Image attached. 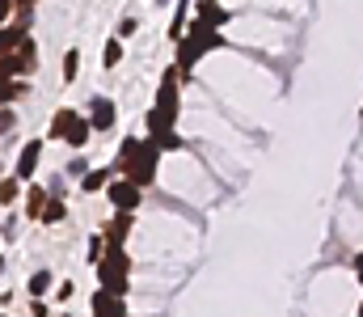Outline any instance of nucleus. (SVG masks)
Here are the masks:
<instances>
[{"mask_svg":"<svg viewBox=\"0 0 363 317\" xmlns=\"http://www.w3.org/2000/svg\"><path fill=\"white\" fill-rule=\"evenodd\" d=\"M178 85H182V72L178 68H169L165 72V81H161V89H157V102L148 110V140H165V135H174V127H178V110H182V98H178Z\"/></svg>","mask_w":363,"mask_h":317,"instance_id":"obj_1","label":"nucleus"},{"mask_svg":"<svg viewBox=\"0 0 363 317\" xmlns=\"http://www.w3.org/2000/svg\"><path fill=\"white\" fill-rule=\"evenodd\" d=\"M97 279L114 296L131 292V254H127V245H106V254L97 258Z\"/></svg>","mask_w":363,"mask_h":317,"instance_id":"obj_2","label":"nucleus"},{"mask_svg":"<svg viewBox=\"0 0 363 317\" xmlns=\"http://www.w3.org/2000/svg\"><path fill=\"white\" fill-rule=\"evenodd\" d=\"M157 165H161V148H157V140H140L135 157H131V161H127L118 174L144 191V187H152V182H157Z\"/></svg>","mask_w":363,"mask_h":317,"instance_id":"obj_3","label":"nucleus"},{"mask_svg":"<svg viewBox=\"0 0 363 317\" xmlns=\"http://www.w3.org/2000/svg\"><path fill=\"white\" fill-rule=\"evenodd\" d=\"M0 64L9 68V77H34V72H38V43L26 34L9 55H0Z\"/></svg>","mask_w":363,"mask_h":317,"instance_id":"obj_4","label":"nucleus"},{"mask_svg":"<svg viewBox=\"0 0 363 317\" xmlns=\"http://www.w3.org/2000/svg\"><path fill=\"white\" fill-rule=\"evenodd\" d=\"M101 195L110 199V208H114V211H135L140 204H144V191H140L135 182L118 178V174H114V178L106 182V191H101Z\"/></svg>","mask_w":363,"mask_h":317,"instance_id":"obj_5","label":"nucleus"},{"mask_svg":"<svg viewBox=\"0 0 363 317\" xmlns=\"http://www.w3.org/2000/svg\"><path fill=\"white\" fill-rule=\"evenodd\" d=\"M131 228H135V211H114V216L106 220L101 237H106V245H127Z\"/></svg>","mask_w":363,"mask_h":317,"instance_id":"obj_6","label":"nucleus"},{"mask_svg":"<svg viewBox=\"0 0 363 317\" xmlns=\"http://www.w3.org/2000/svg\"><path fill=\"white\" fill-rule=\"evenodd\" d=\"M89 309H93V317H127V296H114V292L97 288L89 296Z\"/></svg>","mask_w":363,"mask_h":317,"instance_id":"obj_7","label":"nucleus"},{"mask_svg":"<svg viewBox=\"0 0 363 317\" xmlns=\"http://www.w3.org/2000/svg\"><path fill=\"white\" fill-rule=\"evenodd\" d=\"M38 157H43V140H26V144H21V152H17V165H13V174H17L21 182H34Z\"/></svg>","mask_w":363,"mask_h":317,"instance_id":"obj_8","label":"nucleus"},{"mask_svg":"<svg viewBox=\"0 0 363 317\" xmlns=\"http://www.w3.org/2000/svg\"><path fill=\"white\" fill-rule=\"evenodd\" d=\"M85 118H89L93 131H110V127H114V102H110L106 94H97L89 102V114H85Z\"/></svg>","mask_w":363,"mask_h":317,"instance_id":"obj_9","label":"nucleus"},{"mask_svg":"<svg viewBox=\"0 0 363 317\" xmlns=\"http://www.w3.org/2000/svg\"><path fill=\"white\" fill-rule=\"evenodd\" d=\"M77 114H81V110H72V106H60V110L51 114V123H47V140H64V135H68V127L77 123Z\"/></svg>","mask_w":363,"mask_h":317,"instance_id":"obj_10","label":"nucleus"},{"mask_svg":"<svg viewBox=\"0 0 363 317\" xmlns=\"http://www.w3.org/2000/svg\"><path fill=\"white\" fill-rule=\"evenodd\" d=\"M199 17H203L211 30H224V26L233 21V13H228V9H220V0H199Z\"/></svg>","mask_w":363,"mask_h":317,"instance_id":"obj_11","label":"nucleus"},{"mask_svg":"<svg viewBox=\"0 0 363 317\" xmlns=\"http://www.w3.org/2000/svg\"><path fill=\"white\" fill-rule=\"evenodd\" d=\"M64 220H68V204H64L60 191H51V195H47V208L38 216V224H64Z\"/></svg>","mask_w":363,"mask_h":317,"instance_id":"obj_12","label":"nucleus"},{"mask_svg":"<svg viewBox=\"0 0 363 317\" xmlns=\"http://www.w3.org/2000/svg\"><path fill=\"white\" fill-rule=\"evenodd\" d=\"M47 195H51L47 187L26 182V216H30V220H38V216H43V208H47Z\"/></svg>","mask_w":363,"mask_h":317,"instance_id":"obj_13","label":"nucleus"},{"mask_svg":"<svg viewBox=\"0 0 363 317\" xmlns=\"http://www.w3.org/2000/svg\"><path fill=\"white\" fill-rule=\"evenodd\" d=\"M51 288H55V275L51 271H34L26 279V296H51Z\"/></svg>","mask_w":363,"mask_h":317,"instance_id":"obj_14","label":"nucleus"},{"mask_svg":"<svg viewBox=\"0 0 363 317\" xmlns=\"http://www.w3.org/2000/svg\"><path fill=\"white\" fill-rule=\"evenodd\" d=\"M21 187H26V182H21L17 174H4V178H0V204H4V208H13V204L26 195Z\"/></svg>","mask_w":363,"mask_h":317,"instance_id":"obj_15","label":"nucleus"},{"mask_svg":"<svg viewBox=\"0 0 363 317\" xmlns=\"http://www.w3.org/2000/svg\"><path fill=\"white\" fill-rule=\"evenodd\" d=\"M89 118H85V114H77V123H72V127H68V135H64V144H68V148H85V144H89Z\"/></svg>","mask_w":363,"mask_h":317,"instance_id":"obj_16","label":"nucleus"},{"mask_svg":"<svg viewBox=\"0 0 363 317\" xmlns=\"http://www.w3.org/2000/svg\"><path fill=\"white\" fill-rule=\"evenodd\" d=\"M110 178H114V169H89V174H81V191L85 195H97V191H106Z\"/></svg>","mask_w":363,"mask_h":317,"instance_id":"obj_17","label":"nucleus"},{"mask_svg":"<svg viewBox=\"0 0 363 317\" xmlns=\"http://www.w3.org/2000/svg\"><path fill=\"white\" fill-rule=\"evenodd\" d=\"M118 64H123V38L114 34V38L106 43V51H101V68H106V72H114Z\"/></svg>","mask_w":363,"mask_h":317,"instance_id":"obj_18","label":"nucleus"},{"mask_svg":"<svg viewBox=\"0 0 363 317\" xmlns=\"http://www.w3.org/2000/svg\"><path fill=\"white\" fill-rule=\"evenodd\" d=\"M81 77V51L72 47V51H64V85H72Z\"/></svg>","mask_w":363,"mask_h":317,"instance_id":"obj_19","label":"nucleus"},{"mask_svg":"<svg viewBox=\"0 0 363 317\" xmlns=\"http://www.w3.org/2000/svg\"><path fill=\"white\" fill-rule=\"evenodd\" d=\"M135 148H140V140H135V135H127V140L118 144V152H114V174H118V169H123V165L135 157Z\"/></svg>","mask_w":363,"mask_h":317,"instance_id":"obj_20","label":"nucleus"},{"mask_svg":"<svg viewBox=\"0 0 363 317\" xmlns=\"http://www.w3.org/2000/svg\"><path fill=\"white\" fill-rule=\"evenodd\" d=\"M101 254H106V237L97 233V237L89 241V262H93V267H97V258H101Z\"/></svg>","mask_w":363,"mask_h":317,"instance_id":"obj_21","label":"nucleus"},{"mask_svg":"<svg viewBox=\"0 0 363 317\" xmlns=\"http://www.w3.org/2000/svg\"><path fill=\"white\" fill-rule=\"evenodd\" d=\"M135 30H140V21H135V17H123V21H118V38H131Z\"/></svg>","mask_w":363,"mask_h":317,"instance_id":"obj_22","label":"nucleus"},{"mask_svg":"<svg viewBox=\"0 0 363 317\" xmlns=\"http://www.w3.org/2000/svg\"><path fill=\"white\" fill-rule=\"evenodd\" d=\"M72 296H77V284H72V279H64V284H60V292H55V301H72Z\"/></svg>","mask_w":363,"mask_h":317,"instance_id":"obj_23","label":"nucleus"},{"mask_svg":"<svg viewBox=\"0 0 363 317\" xmlns=\"http://www.w3.org/2000/svg\"><path fill=\"white\" fill-rule=\"evenodd\" d=\"M34 4H38V0H13V17H30Z\"/></svg>","mask_w":363,"mask_h":317,"instance_id":"obj_24","label":"nucleus"},{"mask_svg":"<svg viewBox=\"0 0 363 317\" xmlns=\"http://www.w3.org/2000/svg\"><path fill=\"white\" fill-rule=\"evenodd\" d=\"M13 127V110L9 106H0V131H9Z\"/></svg>","mask_w":363,"mask_h":317,"instance_id":"obj_25","label":"nucleus"},{"mask_svg":"<svg viewBox=\"0 0 363 317\" xmlns=\"http://www.w3.org/2000/svg\"><path fill=\"white\" fill-rule=\"evenodd\" d=\"M355 275H359V284H363V254L355 258Z\"/></svg>","mask_w":363,"mask_h":317,"instance_id":"obj_26","label":"nucleus"},{"mask_svg":"<svg viewBox=\"0 0 363 317\" xmlns=\"http://www.w3.org/2000/svg\"><path fill=\"white\" fill-rule=\"evenodd\" d=\"M0 271H4V254H0Z\"/></svg>","mask_w":363,"mask_h":317,"instance_id":"obj_27","label":"nucleus"},{"mask_svg":"<svg viewBox=\"0 0 363 317\" xmlns=\"http://www.w3.org/2000/svg\"><path fill=\"white\" fill-rule=\"evenodd\" d=\"M157 4H169V0H157Z\"/></svg>","mask_w":363,"mask_h":317,"instance_id":"obj_28","label":"nucleus"},{"mask_svg":"<svg viewBox=\"0 0 363 317\" xmlns=\"http://www.w3.org/2000/svg\"><path fill=\"white\" fill-rule=\"evenodd\" d=\"M60 317H72V313H60Z\"/></svg>","mask_w":363,"mask_h":317,"instance_id":"obj_29","label":"nucleus"},{"mask_svg":"<svg viewBox=\"0 0 363 317\" xmlns=\"http://www.w3.org/2000/svg\"><path fill=\"white\" fill-rule=\"evenodd\" d=\"M359 317H363V309H359Z\"/></svg>","mask_w":363,"mask_h":317,"instance_id":"obj_30","label":"nucleus"},{"mask_svg":"<svg viewBox=\"0 0 363 317\" xmlns=\"http://www.w3.org/2000/svg\"><path fill=\"white\" fill-rule=\"evenodd\" d=\"M0 317H4V313H0Z\"/></svg>","mask_w":363,"mask_h":317,"instance_id":"obj_31","label":"nucleus"}]
</instances>
